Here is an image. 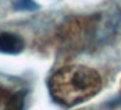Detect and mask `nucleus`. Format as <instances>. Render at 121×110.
<instances>
[{
  "instance_id": "1",
  "label": "nucleus",
  "mask_w": 121,
  "mask_h": 110,
  "mask_svg": "<svg viewBox=\"0 0 121 110\" xmlns=\"http://www.w3.org/2000/svg\"><path fill=\"white\" fill-rule=\"evenodd\" d=\"M102 86L103 82L99 73L82 65L59 69L48 82L52 98L64 106H76L96 96Z\"/></svg>"
},
{
  "instance_id": "2",
  "label": "nucleus",
  "mask_w": 121,
  "mask_h": 110,
  "mask_svg": "<svg viewBox=\"0 0 121 110\" xmlns=\"http://www.w3.org/2000/svg\"><path fill=\"white\" fill-rule=\"evenodd\" d=\"M25 42L20 35L13 32H0V53L18 55L24 51Z\"/></svg>"
},
{
  "instance_id": "3",
  "label": "nucleus",
  "mask_w": 121,
  "mask_h": 110,
  "mask_svg": "<svg viewBox=\"0 0 121 110\" xmlns=\"http://www.w3.org/2000/svg\"><path fill=\"white\" fill-rule=\"evenodd\" d=\"M25 96H26L25 91L12 93L7 100L3 110H25Z\"/></svg>"
},
{
  "instance_id": "4",
  "label": "nucleus",
  "mask_w": 121,
  "mask_h": 110,
  "mask_svg": "<svg viewBox=\"0 0 121 110\" xmlns=\"http://www.w3.org/2000/svg\"><path fill=\"white\" fill-rule=\"evenodd\" d=\"M13 7L17 11H35V9H38V4L34 0H14Z\"/></svg>"
},
{
  "instance_id": "5",
  "label": "nucleus",
  "mask_w": 121,
  "mask_h": 110,
  "mask_svg": "<svg viewBox=\"0 0 121 110\" xmlns=\"http://www.w3.org/2000/svg\"><path fill=\"white\" fill-rule=\"evenodd\" d=\"M9 96H11V93H9L8 89L3 88V87H0V105H1V104L5 105L7 100L9 98Z\"/></svg>"
},
{
  "instance_id": "6",
  "label": "nucleus",
  "mask_w": 121,
  "mask_h": 110,
  "mask_svg": "<svg viewBox=\"0 0 121 110\" xmlns=\"http://www.w3.org/2000/svg\"><path fill=\"white\" fill-rule=\"evenodd\" d=\"M107 105H108V106H111V107H120L121 106V96H118L117 98L111 100Z\"/></svg>"
}]
</instances>
